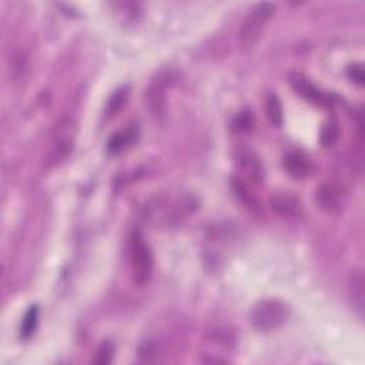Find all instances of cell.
I'll list each match as a JSON object with an SVG mask.
<instances>
[{
    "label": "cell",
    "mask_w": 365,
    "mask_h": 365,
    "mask_svg": "<svg viewBox=\"0 0 365 365\" xmlns=\"http://www.w3.org/2000/svg\"><path fill=\"white\" fill-rule=\"evenodd\" d=\"M266 114L271 121V125H274L275 128H280L282 125V120H284L282 104L281 100L273 93L266 97Z\"/></svg>",
    "instance_id": "14"
},
{
    "label": "cell",
    "mask_w": 365,
    "mask_h": 365,
    "mask_svg": "<svg viewBox=\"0 0 365 365\" xmlns=\"http://www.w3.org/2000/svg\"><path fill=\"white\" fill-rule=\"evenodd\" d=\"M136 139H137V133L133 129H129L126 132L113 135L111 139L109 140L107 149L110 153H120V151H123L126 147H129L130 144H133Z\"/></svg>",
    "instance_id": "13"
},
{
    "label": "cell",
    "mask_w": 365,
    "mask_h": 365,
    "mask_svg": "<svg viewBox=\"0 0 365 365\" xmlns=\"http://www.w3.org/2000/svg\"><path fill=\"white\" fill-rule=\"evenodd\" d=\"M253 129V116L250 111L240 113L233 121V130L235 133H247Z\"/></svg>",
    "instance_id": "17"
},
{
    "label": "cell",
    "mask_w": 365,
    "mask_h": 365,
    "mask_svg": "<svg viewBox=\"0 0 365 365\" xmlns=\"http://www.w3.org/2000/svg\"><path fill=\"white\" fill-rule=\"evenodd\" d=\"M290 85L297 95H300L303 99H305L317 106L326 107L330 104L329 97L324 95L318 88H315L310 80L301 73H293L290 76Z\"/></svg>",
    "instance_id": "7"
},
{
    "label": "cell",
    "mask_w": 365,
    "mask_h": 365,
    "mask_svg": "<svg viewBox=\"0 0 365 365\" xmlns=\"http://www.w3.org/2000/svg\"><path fill=\"white\" fill-rule=\"evenodd\" d=\"M76 132L77 128H76V121L73 118L63 117L57 121L52 130L48 151H46L48 166L52 167L60 165L62 161H64L70 156L74 147Z\"/></svg>",
    "instance_id": "3"
},
{
    "label": "cell",
    "mask_w": 365,
    "mask_h": 365,
    "mask_svg": "<svg viewBox=\"0 0 365 365\" xmlns=\"http://www.w3.org/2000/svg\"><path fill=\"white\" fill-rule=\"evenodd\" d=\"M37 321H39V308H37V305H32L27 310V312L25 314L23 321H22V327H20L22 338L27 340L34 334V331L37 329Z\"/></svg>",
    "instance_id": "15"
},
{
    "label": "cell",
    "mask_w": 365,
    "mask_h": 365,
    "mask_svg": "<svg viewBox=\"0 0 365 365\" xmlns=\"http://www.w3.org/2000/svg\"><path fill=\"white\" fill-rule=\"evenodd\" d=\"M271 205L273 209L284 219H293L297 217L301 212V206H300V201L293 197L291 194H278L271 200Z\"/></svg>",
    "instance_id": "12"
},
{
    "label": "cell",
    "mask_w": 365,
    "mask_h": 365,
    "mask_svg": "<svg viewBox=\"0 0 365 365\" xmlns=\"http://www.w3.org/2000/svg\"><path fill=\"white\" fill-rule=\"evenodd\" d=\"M113 354H114V348L110 343H104L99 347V350L96 351V357H95V364L97 365H106L109 362H111L113 359Z\"/></svg>",
    "instance_id": "19"
},
{
    "label": "cell",
    "mask_w": 365,
    "mask_h": 365,
    "mask_svg": "<svg viewBox=\"0 0 365 365\" xmlns=\"http://www.w3.org/2000/svg\"><path fill=\"white\" fill-rule=\"evenodd\" d=\"M235 165L241 172V179L247 183L259 184L264 179V167L256 153L246 147H238L235 154Z\"/></svg>",
    "instance_id": "6"
},
{
    "label": "cell",
    "mask_w": 365,
    "mask_h": 365,
    "mask_svg": "<svg viewBox=\"0 0 365 365\" xmlns=\"http://www.w3.org/2000/svg\"><path fill=\"white\" fill-rule=\"evenodd\" d=\"M348 293L352 303L354 310L358 317H364V305H365V291H364V275L361 271H354L348 281Z\"/></svg>",
    "instance_id": "11"
},
{
    "label": "cell",
    "mask_w": 365,
    "mask_h": 365,
    "mask_svg": "<svg viewBox=\"0 0 365 365\" xmlns=\"http://www.w3.org/2000/svg\"><path fill=\"white\" fill-rule=\"evenodd\" d=\"M317 206L327 213H338L343 209L341 190L336 183H322L315 191Z\"/></svg>",
    "instance_id": "8"
},
{
    "label": "cell",
    "mask_w": 365,
    "mask_h": 365,
    "mask_svg": "<svg viewBox=\"0 0 365 365\" xmlns=\"http://www.w3.org/2000/svg\"><path fill=\"white\" fill-rule=\"evenodd\" d=\"M282 167L289 176L297 180L308 177L312 172V165L310 158L301 151H290L282 158Z\"/></svg>",
    "instance_id": "10"
},
{
    "label": "cell",
    "mask_w": 365,
    "mask_h": 365,
    "mask_svg": "<svg viewBox=\"0 0 365 365\" xmlns=\"http://www.w3.org/2000/svg\"><path fill=\"white\" fill-rule=\"evenodd\" d=\"M348 78L354 85L358 88H362L365 83V73H364V66L362 64H351L347 70Z\"/></svg>",
    "instance_id": "20"
},
{
    "label": "cell",
    "mask_w": 365,
    "mask_h": 365,
    "mask_svg": "<svg viewBox=\"0 0 365 365\" xmlns=\"http://www.w3.org/2000/svg\"><path fill=\"white\" fill-rule=\"evenodd\" d=\"M128 88H123V89H118L113 96L111 99L109 100V104H107V113L109 114H116L118 113L121 109H123L126 100H128Z\"/></svg>",
    "instance_id": "18"
},
{
    "label": "cell",
    "mask_w": 365,
    "mask_h": 365,
    "mask_svg": "<svg viewBox=\"0 0 365 365\" xmlns=\"http://www.w3.org/2000/svg\"><path fill=\"white\" fill-rule=\"evenodd\" d=\"M274 13L275 5L273 4H259L250 11L238 30V45L242 52L256 48Z\"/></svg>",
    "instance_id": "2"
},
{
    "label": "cell",
    "mask_w": 365,
    "mask_h": 365,
    "mask_svg": "<svg viewBox=\"0 0 365 365\" xmlns=\"http://www.w3.org/2000/svg\"><path fill=\"white\" fill-rule=\"evenodd\" d=\"M173 76L169 71H161L153 77L146 92V103L151 116L163 118L167 110V90L172 86Z\"/></svg>",
    "instance_id": "5"
},
{
    "label": "cell",
    "mask_w": 365,
    "mask_h": 365,
    "mask_svg": "<svg viewBox=\"0 0 365 365\" xmlns=\"http://www.w3.org/2000/svg\"><path fill=\"white\" fill-rule=\"evenodd\" d=\"M338 136H340L338 126L336 123H327L321 130L319 142H321V144L324 147H331V146H334L337 143Z\"/></svg>",
    "instance_id": "16"
},
{
    "label": "cell",
    "mask_w": 365,
    "mask_h": 365,
    "mask_svg": "<svg viewBox=\"0 0 365 365\" xmlns=\"http://www.w3.org/2000/svg\"><path fill=\"white\" fill-rule=\"evenodd\" d=\"M290 317V308L280 300H263L257 303L252 312L253 327L261 333H270L286 324Z\"/></svg>",
    "instance_id": "4"
},
{
    "label": "cell",
    "mask_w": 365,
    "mask_h": 365,
    "mask_svg": "<svg viewBox=\"0 0 365 365\" xmlns=\"http://www.w3.org/2000/svg\"><path fill=\"white\" fill-rule=\"evenodd\" d=\"M230 187L234 197L238 200V202H241L242 207H246L253 214L263 213V206L259 197L254 194L246 180H242L241 177H231Z\"/></svg>",
    "instance_id": "9"
},
{
    "label": "cell",
    "mask_w": 365,
    "mask_h": 365,
    "mask_svg": "<svg viewBox=\"0 0 365 365\" xmlns=\"http://www.w3.org/2000/svg\"><path fill=\"white\" fill-rule=\"evenodd\" d=\"M129 259L135 284L140 287L147 286L154 273V257L150 246L147 245L146 237L137 230H135L130 235Z\"/></svg>",
    "instance_id": "1"
}]
</instances>
